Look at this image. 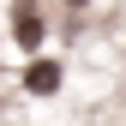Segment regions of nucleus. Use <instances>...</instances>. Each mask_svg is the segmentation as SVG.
I'll return each instance as SVG.
<instances>
[{
    "label": "nucleus",
    "instance_id": "1",
    "mask_svg": "<svg viewBox=\"0 0 126 126\" xmlns=\"http://www.w3.org/2000/svg\"><path fill=\"white\" fill-rule=\"evenodd\" d=\"M24 90H30V96H54V90H60V66H54V60H30Z\"/></svg>",
    "mask_w": 126,
    "mask_h": 126
},
{
    "label": "nucleus",
    "instance_id": "2",
    "mask_svg": "<svg viewBox=\"0 0 126 126\" xmlns=\"http://www.w3.org/2000/svg\"><path fill=\"white\" fill-rule=\"evenodd\" d=\"M18 42H24V48H36V42H42V18H30V12H24V18H18Z\"/></svg>",
    "mask_w": 126,
    "mask_h": 126
},
{
    "label": "nucleus",
    "instance_id": "3",
    "mask_svg": "<svg viewBox=\"0 0 126 126\" xmlns=\"http://www.w3.org/2000/svg\"><path fill=\"white\" fill-rule=\"evenodd\" d=\"M72 6H84V0H72Z\"/></svg>",
    "mask_w": 126,
    "mask_h": 126
}]
</instances>
